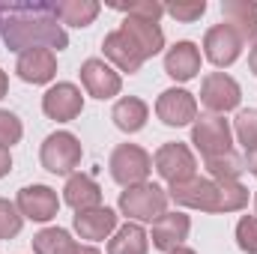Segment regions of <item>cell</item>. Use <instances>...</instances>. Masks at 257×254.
Wrapping results in <instances>:
<instances>
[{
	"label": "cell",
	"instance_id": "7a4b0ae2",
	"mask_svg": "<svg viewBox=\"0 0 257 254\" xmlns=\"http://www.w3.org/2000/svg\"><path fill=\"white\" fill-rule=\"evenodd\" d=\"M168 197H174L180 206L203 209V212H239L248 203V189L242 183H218V180H200L171 186Z\"/></svg>",
	"mask_w": 257,
	"mask_h": 254
},
{
	"label": "cell",
	"instance_id": "7402d4cb",
	"mask_svg": "<svg viewBox=\"0 0 257 254\" xmlns=\"http://www.w3.org/2000/svg\"><path fill=\"white\" fill-rule=\"evenodd\" d=\"M147 114H150V108H147V102H141V99H135V96H126V99H120L117 105H114V111H111V120L117 123L120 132H141L144 123H147Z\"/></svg>",
	"mask_w": 257,
	"mask_h": 254
},
{
	"label": "cell",
	"instance_id": "ac0fdd59",
	"mask_svg": "<svg viewBox=\"0 0 257 254\" xmlns=\"http://www.w3.org/2000/svg\"><path fill=\"white\" fill-rule=\"evenodd\" d=\"M75 230L81 233V239H108L117 230V212L108 206H96V209H84L75 215Z\"/></svg>",
	"mask_w": 257,
	"mask_h": 254
},
{
	"label": "cell",
	"instance_id": "8fae6325",
	"mask_svg": "<svg viewBox=\"0 0 257 254\" xmlns=\"http://www.w3.org/2000/svg\"><path fill=\"white\" fill-rule=\"evenodd\" d=\"M15 206L30 221H51L57 215V209H60V200H57L54 189H48V186H24L18 191Z\"/></svg>",
	"mask_w": 257,
	"mask_h": 254
},
{
	"label": "cell",
	"instance_id": "8992f818",
	"mask_svg": "<svg viewBox=\"0 0 257 254\" xmlns=\"http://www.w3.org/2000/svg\"><path fill=\"white\" fill-rule=\"evenodd\" d=\"M230 123L224 117H200L194 120V129H192V144L200 150L203 159H215V156H224L230 153Z\"/></svg>",
	"mask_w": 257,
	"mask_h": 254
},
{
	"label": "cell",
	"instance_id": "1f68e13d",
	"mask_svg": "<svg viewBox=\"0 0 257 254\" xmlns=\"http://www.w3.org/2000/svg\"><path fill=\"white\" fill-rule=\"evenodd\" d=\"M165 12L177 21H197L203 12H206V3L203 0H194V3H171L165 6Z\"/></svg>",
	"mask_w": 257,
	"mask_h": 254
},
{
	"label": "cell",
	"instance_id": "74e56055",
	"mask_svg": "<svg viewBox=\"0 0 257 254\" xmlns=\"http://www.w3.org/2000/svg\"><path fill=\"white\" fill-rule=\"evenodd\" d=\"M171 254H194V251H192V248H186V245H180V248H174Z\"/></svg>",
	"mask_w": 257,
	"mask_h": 254
},
{
	"label": "cell",
	"instance_id": "d4e9b609",
	"mask_svg": "<svg viewBox=\"0 0 257 254\" xmlns=\"http://www.w3.org/2000/svg\"><path fill=\"white\" fill-rule=\"evenodd\" d=\"M33 251L36 254H78V242L60 230V227H45L33 236Z\"/></svg>",
	"mask_w": 257,
	"mask_h": 254
},
{
	"label": "cell",
	"instance_id": "30bf717a",
	"mask_svg": "<svg viewBox=\"0 0 257 254\" xmlns=\"http://www.w3.org/2000/svg\"><path fill=\"white\" fill-rule=\"evenodd\" d=\"M156 114H159V120L165 126H186V123H192L194 117H197V102H194V96L189 90L171 87V90H165L159 96Z\"/></svg>",
	"mask_w": 257,
	"mask_h": 254
},
{
	"label": "cell",
	"instance_id": "3957f363",
	"mask_svg": "<svg viewBox=\"0 0 257 254\" xmlns=\"http://www.w3.org/2000/svg\"><path fill=\"white\" fill-rule=\"evenodd\" d=\"M165 206H168V191L159 189L156 183H141L120 194L123 215L138 221H156L159 215H165Z\"/></svg>",
	"mask_w": 257,
	"mask_h": 254
},
{
	"label": "cell",
	"instance_id": "7c38bea8",
	"mask_svg": "<svg viewBox=\"0 0 257 254\" xmlns=\"http://www.w3.org/2000/svg\"><path fill=\"white\" fill-rule=\"evenodd\" d=\"M81 108H84V96L75 84H57L42 96V111L57 123L75 120L81 114Z\"/></svg>",
	"mask_w": 257,
	"mask_h": 254
},
{
	"label": "cell",
	"instance_id": "8d00e7d4",
	"mask_svg": "<svg viewBox=\"0 0 257 254\" xmlns=\"http://www.w3.org/2000/svg\"><path fill=\"white\" fill-rule=\"evenodd\" d=\"M78 254H99L93 245H78Z\"/></svg>",
	"mask_w": 257,
	"mask_h": 254
},
{
	"label": "cell",
	"instance_id": "e0dca14e",
	"mask_svg": "<svg viewBox=\"0 0 257 254\" xmlns=\"http://www.w3.org/2000/svg\"><path fill=\"white\" fill-rule=\"evenodd\" d=\"M120 30H123L128 39L135 42V48L144 54V60L156 57V54L165 48V33H162V27H159L156 21H141V18L126 15V21H123V27H120Z\"/></svg>",
	"mask_w": 257,
	"mask_h": 254
},
{
	"label": "cell",
	"instance_id": "5bb4252c",
	"mask_svg": "<svg viewBox=\"0 0 257 254\" xmlns=\"http://www.w3.org/2000/svg\"><path fill=\"white\" fill-rule=\"evenodd\" d=\"M81 81H84L87 93L96 96V99H111L123 87L120 72H114L105 60H87V63L81 66Z\"/></svg>",
	"mask_w": 257,
	"mask_h": 254
},
{
	"label": "cell",
	"instance_id": "83f0119b",
	"mask_svg": "<svg viewBox=\"0 0 257 254\" xmlns=\"http://www.w3.org/2000/svg\"><path fill=\"white\" fill-rule=\"evenodd\" d=\"M236 138H239V144L245 147V153L248 150H254L257 147V111H239L236 114Z\"/></svg>",
	"mask_w": 257,
	"mask_h": 254
},
{
	"label": "cell",
	"instance_id": "484cf974",
	"mask_svg": "<svg viewBox=\"0 0 257 254\" xmlns=\"http://www.w3.org/2000/svg\"><path fill=\"white\" fill-rule=\"evenodd\" d=\"M206 168H209L212 180H218V183H239V174L245 171V162L230 150V153H224V156L206 159Z\"/></svg>",
	"mask_w": 257,
	"mask_h": 254
},
{
	"label": "cell",
	"instance_id": "603a6c76",
	"mask_svg": "<svg viewBox=\"0 0 257 254\" xmlns=\"http://www.w3.org/2000/svg\"><path fill=\"white\" fill-rule=\"evenodd\" d=\"M54 12H57L60 24H69V27H87V24L96 21L99 3H96V0H57V3H54Z\"/></svg>",
	"mask_w": 257,
	"mask_h": 254
},
{
	"label": "cell",
	"instance_id": "f35d334b",
	"mask_svg": "<svg viewBox=\"0 0 257 254\" xmlns=\"http://www.w3.org/2000/svg\"><path fill=\"white\" fill-rule=\"evenodd\" d=\"M0 12H3V3H0Z\"/></svg>",
	"mask_w": 257,
	"mask_h": 254
},
{
	"label": "cell",
	"instance_id": "cb8c5ba5",
	"mask_svg": "<svg viewBox=\"0 0 257 254\" xmlns=\"http://www.w3.org/2000/svg\"><path fill=\"white\" fill-rule=\"evenodd\" d=\"M147 248H150V239L141 224H123L108 242V254H147Z\"/></svg>",
	"mask_w": 257,
	"mask_h": 254
},
{
	"label": "cell",
	"instance_id": "ba28073f",
	"mask_svg": "<svg viewBox=\"0 0 257 254\" xmlns=\"http://www.w3.org/2000/svg\"><path fill=\"white\" fill-rule=\"evenodd\" d=\"M239 99H242V90H239V84H236L230 75H224V72H212V75L203 78L200 102H203L209 111H215V114L233 111V108L239 105Z\"/></svg>",
	"mask_w": 257,
	"mask_h": 254
},
{
	"label": "cell",
	"instance_id": "d6a6232c",
	"mask_svg": "<svg viewBox=\"0 0 257 254\" xmlns=\"http://www.w3.org/2000/svg\"><path fill=\"white\" fill-rule=\"evenodd\" d=\"M9 168H12L9 150H3V147H0V177H6V174H9Z\"/></svg>",
	"mask_w": 257,
	"mask_h": 254
},
{
	"label": "cell",
	"instance_id": "d590c367",
	"mask_svg": "<svg viewBox=\"0 0 257 254\" xmlns=\"http://www.w3.org/2000/svg\"><path fill=\"white\" fill-rule=\"evenodd\" d=\"M248 66H251V72L257 75V45L251 48V54H248Z\"/></svg>",
	"mask_w": 257,
	"mask_h": 254
},
{
	"label": "cell",
	"instance_id": "2e32d148",
	"mask_svg": "<svg viewBox=\"0 0 257 254\" xmlns=\"http://www.w3.org/2000/svg\"><path fill=\"white\" fill-rule=\"evenodd\" d=\"M221 15L224 24L236 30V36L242 39V45L248 42L251 48L257 45V6L245 0H224L221 3Z\"/></svg>",
	"mask_w": 257,
	"mask_h": 254
},
{
	"label": "cell",
	"instance_id": "4316f807",
	"mask_svg": "<svg viewBox=\"0 0 257 254\" xmlns=\"http://www.w3.org/2000/svg\"><path fill=\"white\" fill-rule=\"evenodd\" d=\"M21 224H24V215L15 203L3 200L0 197V239H12L21 233Z\"/></svg>",
	"mask_w": 257,
	"mask_h": 254
},
{
	"label": "cell",
	"instance_id": "9a60e30c",
	"mask_svg": "<svg viewBox=\"0 0 257 254\" xmlns=\"http://www.w3.org/2000/svg\"><path fill=\"white\" fill-rule=\"evenodd\" d=\"M15 72L27 84H48L54 78V72H57V57L48 48H30V51L18 54Z\"/></svg>",
	"mask_w": 257,
	"mask_h": 254
},
{
	"label": "cell",
	"instance_id": "f1b7e54d",
	"mask_svg": "<svg viewBox=\"0 0 257 254\" xmlns=\"http://www.w3.org/2000/svg\"><path fill=\"white\" fill-rule=\"evenodd\" d=\"M120 12H126L132 18H141V21H156L165 15V6L162 3H153V0H138V3H128V6H117Z\"/></svg>",
	"mask_w": 257,
	"mask_h": 254
},
{
	"label": "cell",
	"instance_id": "9c48e42d",
	"mask_svg": "<svg viewBox=\"0 0 257 254\" xmlns=\"http://www.w3.org/2000/svg\"><path fill=\"white\" fill-rule=\"evenodd\" d=\"M203 51H206V60H209V63L218 66V69H224V66L236 63V57H239V51H242V39L236 36L233 27L215 24V27H209L206 36H203Z\"/></svg>",
	"mask_w": 257,
	"mask_h": 254
},
{
	"label": "cell",
	"instance_id": "e575fe53",
	"mask_svg": "<svg viewBox=\"0 0 257 254\" xmlns=\"http://www.w3.org/2000/svg\"><path fill=\"white\" fill-rule=\"evenodd\" d=\"M6 90H9V78H6V72L0 69V99L6 96Z\"/></svg>",
	"mask_w": 257,
	"mask_h": 254
},
{
	"label": "cell",
	"instance_id": "836d02e7",
	"mask_svg": "<svg viewBox=\"0 0 257 254\" xmlns=\"http://www.w3.org/2000/svg\"><path fill=\"white\" fill-rule=\"evenodd\" d=\"M245 165H248V171H251V174L257 177V147H254V150H248V153H245Z\"/></svg>",
	"mask_w": 257,
	"mask_h": 254
},
{
	"label": "cell",
	"instance_id": "d6986e66",
	"mask_svg": "<svg viewBox=\"0 0 257 254\" xmlns=\"http://www.w3.org/2000/svg\"><path fill=\"white\" fill-rule=\"evenodd\" d=\"M102 48H105V57H108L111 63H117V69H120V72L135 75V72L144 66V54L135 48V42L128 39L123 30L108 33V36H105V42H102Z\"/></svg>",
	"mask_w": 257,
	"mask_h": 254
},
{
	"label": "cell",
	"instance_id": "5b68a950",
	"mask_svg": "<svg viewBox=\"0 0 257 254\" xmlns=\"http://www.w3.org/2000/svg\"><path fill=\"white\" fill-rule=\"evenodd\" d=\"M39 159H42V168L51 174H72L81 165V144L69 132H54L45 138Z\"/></svg>",
	"mask_w": 257,
	"mask_h": 254
},
{
	"label": "cell",
	"instance_id": "277c9868",
	"mask_svg": "<svg viewBox=\"0 0 257 254\" xmlns=\"http://www.w3.org/2000/svg\"><path fill=\"white\" fill-rule=\"evenodd\" d=\"M150 171H153L150 153L141 150V147H135V144H120V147L111 153V177H114L120 186H126V189L147 183Z\"/></svg>",
	"mask_w": 257,
	"mask_h": 254
},
{
	"label": "cell",
	"instance_id": "ffe728a7",
	"mask_svg": "<svg viewBox=\"0 0 257 254\" xmlns=\"http://www.w3.org/2000/svg\"><path fill=\"white\" fill-rule=\"evenodd\" d=\"M165 72L174 81H192L200 72V51L194 42H177L168 54H165Z\"/></svg>",
	"mask_w": 257,
	"mask_h": 254
},
{
	"label": "cell",
	"instance_id": "44dd1931",
	"mask_svg": "<svg viewBox=\"0 0 257 254\" xmlns=\"http://www.w3.org/2000/svg\"><path fill=\"white\" fill-rule=\"evenodd\" d=\"M63 191H66V203H69L75 212L102 206V189H99V183H96L93 177H87V174H72Z\"/></svg>",
	"mask_w": 257,
	"mask_h": 254
},
{
	"label": "cell",
	"instance_id": "52a82bcc",
	"mask_svg": "<svg viewBox=\"0 0 257 254\" xmlns=\"http://www.w3.org/2000/svg\"><path fill=\"white\" fill-rule=\"evenodd\" d=\"M156 171L162 174V180H168L171 186H180V183H189L194 180V171H197V162H194L192 150L186 144H165L159 153H156Z\"/></svg>",
	"mask_w": 257,
	"mask_h": 254
},
{
	"label": "cell",
	"instance_id": "f546056e",
	"mask_svg": "<svg viewBox=\"0 0 257 254\" xmlns=\"http://www.w3.org/2000/svg\"><path fill=\"white\" fill-rule=\"evenodd\" d=\"M236 242L245 254H257V218L254 215H242L236 224Z\"/></svg>",
	"mask_w": 257,
	"mask_h": 254
},
{
	"label": "cell",
	"instance_id": "4fadbf2b",
	"mask_svg": "<svg viewBox=\"0 0 257 254\" xmlns=\"http://www.w3.org/2000/svg\"><path fill=\"white\" fill-rule=\"evenodd\" d=\"M189 230H192L189 215H183V212H165V215H159L153 221V245L159 251L171 254L174 248L183 245V239L189 236Z\"/></svg>",
	"mask_w": 257,
	"mask_h": 254
},
{
	"label": "cell",
	"instance_id": "6da1fadb",
	"mask_svg": "<svg viewBox=\"0 0 257 254\" xmlns=\"http://www.w3.org/2000/svg\"><path fill=\"white\" fill-rule=\"evenodd\" d=\"M0 36L9 51H30V48H48L63 51L69 45L63 24L54 12V3L45 0H21V3H3L0 12Z\"/></svg>",
	"mask_w": 257,
	"mask_h": 254
},
{
	"label": "cell",
	"instance_id": "4dcf8cb0",
	"mask_svg": "<svg viewBox=\"0 0 257 254\" xmlns=\"http://www.w3.org/2000/svg\"><path fill=\"white\" fill-rule=\"evenodd\" d=\"M21 135H24L21 120H18L15 114H9V111H0V147H3V150H9L12 144H18V141H21Z\"/></svg>",
	"mask_w": 257,
	"mask_h": 254
}]
</instances>
